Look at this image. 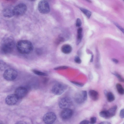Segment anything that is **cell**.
Wrapping results in <instances>:
<instances>
[{
	"label": "cell",
	"instance_id": "74e56055",
	"mask_svg": "<svg viewBox=\"0 0 124 124\" xmlns=\"http://www.w3.org/2000/svg\"><path fill=\"white\" fill-rule=\"evenodd\" d=\"M85 0L86 1L88 2H90V3H91V1L90 0Z\"/></svg>",
	"mask_w": 124,
	"mask_h": 124
},
{
	"label": "cell",
	"instance_id": "d6a6232c",
	"mask_svg": "<svg viewBox=\"0 0 124 124\" xmlns=\"http://www.w3.org/2000/svg\"><path fill=\"white\" fill-rule=\"evenodd\" d=\"M82 30L83 29L82 28H79L78 29L77 31V32L78 34H81Z\"/></svg>",
	"mask_w": 124,
	"mask_h": 124
},
{
	"label": "cell",
	"instance_id": "603a6c76",
	"mask_svg": "<svg viewBox=\"0 0 124 124\" xmlns=\"http://www.w3.org/2000/svg\"><path fill=\"white\" fill-rule=\"evenodd\" d=\"M113 74L115 75L118 79V80L121 82H123L124 81V79L118 73L116 72H114L113 73Z\"/></svg>",
	"mask_w": 124,
	"mask_h": 124
},
{
	"label": "cell",
	"instance_id": "277c9868",
	"mask_svg": "<svg viewBox=\"0 0 124 124\" xmlns=\"http://www.w3.org/2000/svg\"><path fill=\"white\" fill-rule=\"evenodd\" d=\"M87 98V92L82 90L77 92L75 94L74 99L76 102L78 104H81L86 101Z\"/></svg>",
	"mask_w": 124,
	"mask_h": 124
},
{
	"label": "cell",
	"instance_id": "484cf974",
	"mask_svg": "<svg viewBox=\"0 0 124 124\" xmlns=\"http://www.w3.org/2000/svg\"><path fill=\"white\" fill-rule=\"evenodd\" d=\"M96 121V118L95 117H91L90 119V123L91 124H94Z\"/></svg>",
	"mask_w": 124,
	"mask_h": 124
},
{
	"label": "cell",
	"instance_id": "f1b7e54d",
	"mask_svg": "<svg viewBox=\"0 0 124 124\" xmlns=\"http://www.w3.org/2000/svg\"><path fill=\"white\" fill-rule=\"evenodd\" d=\"M114 24L115 25L119 28L123 33H124V30L117 23H116L114 22Z\"/></svg>",
	"mask_w": 124,
	"mask_h": 124
},
{
	"label": "cell",
	"instance_id": "d590c367",
	"mask_svg": "<svg viewBox=\"0 0 124 124\" xmlns=\"http://www.w3.org/2000/svg\"><path fill=\"white\" fill-rule=\"evenodd\" d=\"M108 92H107V91L106 90H105L104 91V93L105 95L106 96Z\"/></svg>",
	"mask_w": 124,
	"mask_h": 124
},
{
	"label": "cell",
	"instance_id": "ba28073f",
	"mask_svg": "<svg viewBox=\"0 0 124 124\" xmlns=\"http://www.w3.org/2000/svg\"><path fill=\"white\" fill-rule=\"evenodd\" d=\"M72 104L71 99L68 97H64L61 98L59 102V107L63 109L68 108Z\"/></svg>",
	"mask_w": 124,
	"mask_h": 124
},
{
	"label": "cell",
	"instance_id": "6da1fadb",
	"mask_svg": "<svg viewBox=\"0 0 124 124\" xmlns=\"http://www.w3.org/2000/svg\"><path fill=\"white\" fill-rule=\"evenodd\" d=\"M16 47L18 51L22 54H30L32 51L33 46L31 42L26 40L19 41L16 44Z\"/></svg>",
	"mask_w": 124,
	"mask_h": 124
},
{
	"label": "cell",
	"instance_id": "83f0119b",
	"mask_svg": "<svg viewBox=\"0 0 124 124\" xmlns=\"http://www.w3.org/2000/svg\"><path fill=\"white\" fill-rule=\"evenodd\" d=\"M81 24V22L80 19L78 18L77 19L76 22V26L77 27H79Z\"/></svg>",
	"mask_w": 124,
	"mask_h": 124
},
{
	"label": "cell",
	"instance_id": "ac0fdd59",
	"mask_svg": "<svg viewBox=\"0 0 124 124\" xmlns=\"http://www.w3.org/2000/svg\"><path fill=\"white\" fill-rule=\"evenodd\" d=\"M116 87L117 91L121 95L124 94V89L121 85L117 83L116 85Z\"/></svg>",
	"mask_w": 124,
	"mask_h": 124
},
{
	"label": "cell",
	"instance_id": "4dcf8cb0",
	"mask_svg": "<svg viewBox=\"0 0 124 124\" xmlns=\"http://www.w3.org/2000/svg\"><path fill=\"white\" fill-rule=\"evenodd\" d=\"M90 122L87 120H84L81 121L80 123V124H89Z\"/></svg>",
	"mask_w": 124,
	"mask_h": 124
},
{
	"label": "cell",
	"instance_id": "30bf717a",
	"mask_svg": "<svg viewBox=\"0 0 124 124\" xmlns=\"http://www.w3.org/2000/svg\"><path fill=\"white\" fill-rule=\"evenodd\" d=\"M27 93L28 90L26 88L23 87H20L16 89L15 94L19 99L24 97Z\"/></svg>",
	"mask_w": 124,
	"mask_h": 124
},
{
	"label": "cell",
	"instance_id": "836d02e7",
	"mask_svg": "<svg viewBox=\"0 0 124 124\" xmlns=\"http://www.w3.org/2000/svg\"><path fill=\"white\" fill-rule=\"evenodd\" d=\"M111 123L108 121H103L99 123V124H110Z\"/></svg>",
	"mask_w": 124,
	"mask_h": 124
},
{
	"label": "cell",
	"instance_id": "9a60e30c",
	"mask_svg": "<svg viewBox=\"0 0 124 124\" xmlns=\"http://www.w3.org/2000/svg\"><path fill=\"white\" fill-rule=\"evenodd\" d=\"M72 48L69 45L65 44L63 45L61 47V50L63 53L68 54L70 53L72 51Z\"/></svg>",
	"mask_w": 124,
	"mask_h": 124
},
{
	"label": "cell",
	"instance_id": "2e32d148",
	"mask_svg": "<svg viewBox=\"0 0 124 124\" xmlns=\"http://www.w3.org/2000/svg\"><path fill=\"white\" fill-rule=\"evenodd\" d=\"M117 108L116 105H115L107 111L108 118L114 116Z\"/></svg>",
	"mask_w": 124,
	"mask_h": 124
},
{
	"label": "cell",
	"instance_id": "f546056e",
	"mask_svg": "<svg viewBox=\"0 0 124 124\" xmlns=\"http://www.w3.org/2000/svg\"><path fill=\"white\" fill-rule=\"evenodd\" d=\"M124 109H122L120 112L119 116L120 117L122 118H124Z\"/></svg>",
	"mask_w": 124,
	"mask_h": 124
},
{
	"label": "cell",
	"instance_id": "7402d4cb",
	"mask_svg": "<svg viewBox=\"0 0 124 124\" xmlns=\"http://www.w3.org/2000/svg\"><path fill=\"white\" fill-rule=\"evenodd\" d=\"M32 71L34 73L38 75L41 76H46L47 75L46 73L36 70H33Z\"/></svg>",
	"mask_w": 124,
	"mask_h": 124
},
{
	"label": "cell",
	"instance_id": "ab89813d",
	"mask_svg": "<svg viewBox=\"0 0 124 124\" xmlns=\"http://www.w3.org/2000/svg\"></svg>",
	"mask_w": 124,
	"mask_h": 124
},
{
	"label": "cell",
	"instance_id": "f35d334b",
	"mask_svg": "<svg viewBox=\"0 0 124 124\" xmlns=\"http://www.w3.org/2000/svg\"><path fill=\"white\" fill-rule=\"evenodd\" d=\"M30 1H33L34 0H28Z\"/></svg>",
	"mask_w": 124,
	"mask_h": 124
},
{
	"label": "cell",
	"instance_id": "7a4b0ae2",
	"mask_svg": "<svg viewBox=\"0 0 124 124\" xmlns=\"http://www.w3.org/2000/svg\"><path fill=\"white\" fill-rule=\"evenodd\" d=\"M15 46L13 39L10 37L5 38L3 40L1 47L2 51L5 54H8L13 50Z\"/></svg>",
	"mask_w": 124,
	"mask_h": 124
},
{
	"label": "cell",
	"instance_id": "8d00e7d4",
	"mask_svg": "<svg viewBox=\"0 0 124 124\" xmlns=\"http://www.w3.org/2000/svg\"><path fill=\"white\" fill-rule=\"evenodd\" d=\"M93 55H92L91 57V58L90 60V62H92L93 61Z\"/></svg>",
	"mask_w": 124,
	"mask_h": 124
},
{
	"label": "cell",
	"instance_id": "e0dca14e",
	"mask_svg": "<svg viewBox=\"0 0 124 124\" xmlns=\"http://www.w3.org/2000/svg\"><path fill=\"white\" fill-rule=\"evenodd\" d=\"M108 101L111 102L115 100V97L113 94L111 92H108L106 96Z\"/></svg>",
	"mask_w": 124,
	"mask_h": 124
},
{
	"label": "cell",
	"instance_id": "cb8c5ba5",
	"mask_svg": "<svg viewBox=\"0 0 124 124\" xmlns=\"http://www.w3.org/2000/svg\"><path fill=\"white\" fill-rule=\"evenodd\" d=\"M71 82L73 84L79 87H82L84 85V84L75 81H71Z\"/></svg>",
	"mask_w": 124,
	"mask_h": 124
},
{
	"label": "cell",
	"instance_id": "d4e9b609",
	"mask_svg": "<svg viewBox=\"0 0 124 124\" xmlns=\"http://www.w3.org/2000/svg\"><path fill=\"white\" fill-rule=\"evenodd\" d=\"M75 62L77 63L80 64L81 63V60L79 57L78 56H76L74 58Z\"/></svg>",
	"mask_w": 124,
	"mask_h": 124
},
{
	"label": "cell",
	"instance_id": "5bb4252c",
	"mask_svg": "<svg viewBox=\"0 0 124 124\" xmlns=\"http://www.w3.org/2000/svg\"><path fill=\"white\" fill-rule=\"evenodd\" d=\"M89 96L91 99L94 101L97 100L99 98V94L96 91L94 90H90L88 92Z\"/></svg>",
	"mask_w": 124,
	"mask_h": 124
},
{
	"label": "cell",
	"instance_id": "ffe728a7",
	"mask_svg": "<svg viewBox=\"0 0 124 124\" xmlns=\"http://www.w3.org/2000/svg\"><path fill=\"white\" fill-rule=\"evenodd\" d=\"M7 67L6 63L2 60H0V70H5Z\"/></svg>",
	"mask_w": 124,
	"mask_h": 124
},
{
	"label": "cell",
	"instance_id": "d6986e66",
	"mask_svg": "<svg viewBox=\"0 0 124 124\" xmlns=\"http://www.w3.org/2000/svg\"><path fill=\"white\" fill-rule=\"evenodd\" d=\"M80 9L88 18H89L90 17L91 15V13L90 11L84 8H81Z\"/></svg>",
	"mask_w": 124,
	"mask_h": 124
},
{
	"label": "cell",
	"instance_id": "44dd1931",
	"mask_svg": "<svg viewBox=\"0 0 124 124\" xmlns=\"http://www.w3.org/2000/svg\"><path fill=\"white\" fill-rule=\"evenodd\" d=\"M99 115L101 117L106 119H108L107 111H103L100 112Z\"/></svg>",
	"mask_w": 124,
	"mask_h": 124
},
{
	"label": "cell",
	"instance_id": "1f68e13d",
	"mask_svg": "<svg viewBox=\"0 0 124 124\" xmlns=\"http://www.w3.org/2000/svg\"><path fill=\"white\" fill-rule=\"evenodd\" d=\"M82 35L81 34H78L77 36V40L78 41V43H79V42H80L82 38Z\"/></svg>",
	"mask_w": 124,
	"mask_h": 124
},
{
	"label": "cell",
	"instance_id": "8fae6325",
	"mask_svg": "<svg viewBox=\"0 0 124 124\" xmlns=\"http://www.w3.org/2000/svg\"><path fill=\"white\" fill-rule=\"evenodd\" d=\"M19 99L14 94H10L6 97L5 99L6 103L9 105H12L16 104Z\"/></svg>",
	"mask_w": 124,
	"mask_h": 124
},
{
	"label": "cell",
	"instance_id": "7c38bea8",
	"mask_svg": "<svg viewBox=\"0 0 124 124\" xmlns=\"http://www.w3.org/2000/svg\"><path fill=\"white\" fill-rule=\"evenodd\" d=\"M73 112L72 110L68 108L63 109L61 112L60 116L63 119H67L70 118L73 115Z\"/></svg>",
	"mask_w": 124,
	"mask_h": 124
},
{
	"label": "cell",
	"instance_id": "9c48e42d",
	"mask_svg": "<svg viewBox=\"0 0 124 124\" xmlns=\"http://www.w3.org/2000/svg\"><path fill=\"white\" fill-rule=\"evenodd\" d=\"M56 118V116L54 113L48 112L44 116L43 120L44 122L47 124H51L54 123Z\"/></svg>",
	"mask_w": 124,
	"mask_h": 124
},
{
	"label": "cell",
	"instance_id": "4316f807",
	"mask_svg": "<svg viewBox=\"0 0 124 124\" xmlns=\"http://www.w3.org/2000/svg\"><path fill=\"white\" fill-rule=\"evenodd\" d=\"M68 68V67L66 66H61L55 68L54 69L55 70H59L65 69Z\"/></svg>",
	"mask_w": 124,
	"mask_h": 124
},
{
	"label": "cell",
	"instance_id": "4fadbf2b",
	"mask_svg": "<svg viewBox=\"0 0 124 124\" xmlns=\"http://www.w3.org/2000/svg\"><path fill=\"white\" fill-rule=\"evenodd\" d=\"M13 8H8L4 9L3 11V16L5 17L8 18L13 17L14 15Z\"/></svg>",
	"mask_w": 124,
	"mask_h": 124
},
{
	"label": "cell",
	"instance_id": "8992f818",
	"mask_svg": "<svg viewBox=\"0 0 124 124\" xmlns=\"http://www.w3.org/2000/svg\"><path fill=\"white\" fill-rule=\"evenodd\" d=\"M67 87V86L63 84L57 83L53 86L52 89V91L54 94L59 95L63 93Z\"/></svg>",
	"mask_w": 124,
	"mask_h": 124
},
{
	"label": "cell",
	"instance_id": "52a82bcc",
	"mask_svg": "<svg viewBox=\"0 0 124 124\" xmlns=\"http://www.w3.org/2000/svg\"><path fill=\"white\" fill-rule=\"evenodd\" d=\"M39 11L43 14L48 13L50 11L49 6L46 1L42 0L39 2L38 5Z\"/></svg>",
	"mask_w": 124,
	"mask_h": 124
},
{
	"label": "cell",
	"instance_id": "5b68a950",
	"mask_svg": "<svg viewBox=\"0 0 124 124\" xmlns=\"http://www.w3.org/2000/svg\"><path fill=\"white\" fill-rule=\"evenodd\" d=\"M27 10L25 4L23 3L19 4L13 8L14 15L18 16H22L25 13Z\"/></svg>",
	"mask_w": 124,
	"mask_h": 124
},
{
	"label": "cell",
	"instance_id": "e575fe53",
	"mask_svg": "<svg viewBox=\"0 0 124 124\" xmlns=\"http://www.w3.org/2000/svg\"><path fill=\"white\" fill-rule=\"evenodd\" d=\"M112 60L114 62L116 63H118V60L115 58L112 59Z\"/></svg>",
	"mask_w": 124,
	"mask_h": 124
},
{
	"label": "cell",
	"instance_id": "3957f363",
	"mask_svg": "<svg viewBox=\"0 0 124 124\" xmlns=\"http://www.w3.org/2000/svg\"><path fill=\"white\" fill-rule=\"evenodd\" d=\"M3 76L6 80L11 81L16 78L17 76V73L16 70L13 69H8L5 71Z\"/></svg>",
	"mask_w": 124,
	"mask_h": 124
}]
</instances>
